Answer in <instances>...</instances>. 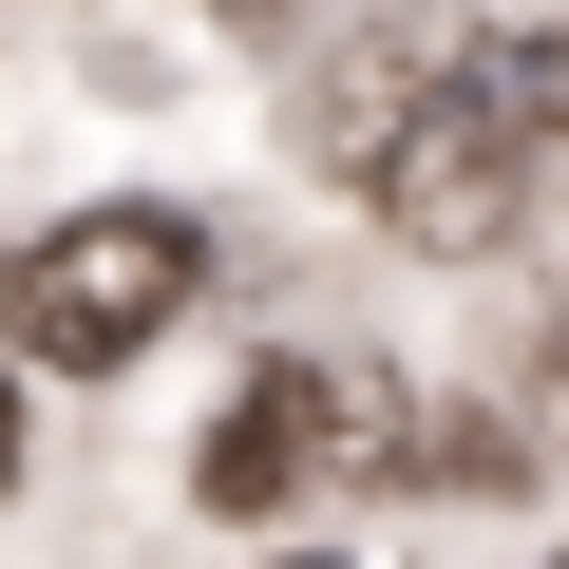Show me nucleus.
I'll use <instances>...</instances> for the list:
<instances>
[{
	"mask_svg": "<svg viewBox=\"0 0 569 569\" xmlns=\"http://www.w3.org/2000/svg\"><path fill=\"white\" fill-rule=\"evenodd\" d=\"M531 133H569V39H493V20H380L305 96V152L380 190L399 247H493L531 190Z\"/></svg>",
	"mask_w": 569,
	"mask_h": 569,
	"instance_id": "nucleus-1",
	"label": "nucleus"
},
{
	"mask_svg": "<svg viewBox=\"0 0 569 569\" xmlns=\"http://www.w3.org/2000/svg\"><path fill=\"white\" fill-rule=\"evenodd\" d=\"M190 284H209V228L190 209H77L39 247H0V361H152V323H190Z\"/></svg>",
	"mask_w": 569,
	"mask_h": 569,
	"instance_id": "nucleus-2",
	"label": "nucleus"
},
{
	"mask_svg": "<svg viewBox=\"0 0 569 569\" xmlns=\"http://www.w3.org/2000/svg\"><path fill=\"white\" fill-rule=\"evenodd\" d=\"M437 418H399V361L361 342H305V361H266L247 418L209 437V512H284V493H342V475H418Z\"/></svg>",
	"mask_w": 569,
	"mask_h": 569,
	"instance_id": "nucleus-3",
	"label": "nucleus"
},
{
	"mask_svg": "<svg viewBox=\"0 0 569 569\" xmlns=\"http://www.w3.org/2000/svg\"><path fill=\"white\" fill-rule=\"evenodd\" d=\"M0 493H20V380H0Z\"/></svg>",
	"mask_w": 569,
	"mask_h": 569,
	"instance_id": "nucleus-4",
	"label": "nucleus"
},
{
	"mask_svg": "<svg viewBox=\"0 0 569 569\" xmlns=\"http://www.w3.org/2000/svg\"><path fill=\"white\" fill-rule=\"evenodd\" d=\"M228 20H284V0H228Z\"/></svg>",
	"mask_w": 569,
	"mask_h": 569,
	"instance_id": "nucleus-5",
	"label": "nucleus"
},
{
	"mask_svg": "<svg viewBox=\"0 0 569 569\" xmlns=\"http://www.w3.org/2000/svg\"><path fill=\"white\" fill-rule=\"evenodd\" d=\"M305 569H342V550H305Z\"/></svg>",
	"mask_w": 569,
	"mask_h": 569,
	"instance_id": "nucleus-6",
	"label": "nucleus"
}]
</instances>
